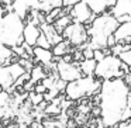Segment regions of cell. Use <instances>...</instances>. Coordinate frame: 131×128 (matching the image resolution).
Listing matches in <instances>:
<instances>
[{
  "instance_id": "10",
  "label": "cell",
  "mask_w": 131,
  "mask_h": 128,
  "mask_svg": "<svg viewBox=\"0 0 131 128\" xmlns=\"http://www.w3.org/2000/svg\"><path fill=\"white\" fill-rule=\"evenodd\" d=\"M110 14L120 24L131 21V0H117L114 7L110 10Z\"/></svg>"
},
{
  "instance_id": "27",
  "label": "cell",
  "mask_w": 131,
  "mask_h": 128,
  "mask_svg": "<svg viewBox=\"0 0 131 128\" xmlns=\"http://www.w3.org/2000/svg\"><path fill=\"white\" fill-rule=\"evenodd\" d=\"M124 51V44L117 42V45H114L113 48H110V55H114V56H118L121 52Z\"/></svg>"
},
{
  "instance_id": "11",
  "label": "cell",
  "mask_w": 131,
  "mask_h": 128,
  "mask_svg": "<svg viewBox=\"0 0 131 128\" xmlns=\"http://www.w3.org/2000/svg\"><path fill=\"white\" fill-rule=\"evenodd\" d=\"M32 58H35V61L40 65L45 66V68L57 69V61H55V56L52 55L51 49H42V48H38V46H34V49H32Z\"/></svg>"
},
{
  "instance_id": "28",
  "label": "cell",
  "mask_w": 131,
  "mask_h": 128,
  "mask_svg": "<svg viewBox=\"0 0 131 128\" xmlns=\"http://www.w3.org/2000/svg\"><path fill=\"white\" fill-rule=\"evenodd\" d=\"M106 56H107V55L104 54V51H103V49H96V51H93V59L96 61L97 63H99L100 61H103Z\"/></svg>"
},
{
  "instance_id": "30",
  "label": "cell",
  "mask_w": 131,
  "mask_h": 128,
  "mask_svg": "<svg viewBox=\"0 0 131 128\" xmlns=\"http://www.w3.org/2000/svg\"><path fill=\"white\" fill-rule=\"evenodd\" d=\"M42 124H44V128H63L57 121H44Z\"/></svg>"
},
{
  "instance_id": "12",
  "label": "cell",
  "mask_w": 131,
  "mask_h": 128,
  "mask_svg": "<svg viewBox=\"0 0 131 128\" xmlns=\"http://www.w3.org/2000/svg\"><path fill=\"white\" fill-rule=\"evenodd\" d=\"M41 34H42V31H41L40 26L31 23V21H26L23 37H24V42H26L27 45L34 48V46L37 45V41H38V38H40Z\"/></svg>"
},
{
  "instance_id": "19",
  "label": "cell",
  "mask_w": 131,
  "mask_h": 128,
  "mask_svg": "<svg viewBox=\"0 0 131 128\" xmlns=\"http://www.w3.org/2000/svg\"><path fill=\"white\" fill-rule=\"evenodd\" d=\"M96 65H97V62L94 59H83L79 63V68H80V72H82L83 76H94Z\"/></svg>"
},
{
  "instance_id": "4",
  "label": "cell",
  "mask_w": 131,
  "mask_h": 128,
  "mask_svg": "<svg viewBox=\"0 0 131 128\" xmlns=\"http://www.w3.org/2000/svg\"><path fill=\"white\" fill-rule=\"evenodd\" d=\"M131 69L125 66L118 56L114 55H107L103 61H100L96 65L94 71V77L99 79L100 82L104 80H113V79H123L125 75H130Z\"/></svg>"
},
{
  "instance_id": "25",
  "label": "cell",
  "mask_w": 131,
  "mask_h": 128,
  "mask_svg": "<svg viewBox=\"0 0 131 128\" xmlns=\"http://www.w3.org/2000/svg\"><path fill=\"white\" fill-rule=\"evenodd\" d=\"M35 46H38V48H42V49H51V48H52L51 44L48 42V40H47V37H45L44 34L40 35V38H38L37 45H35Z\"/></svg>"
},
{
  "instance_id": "36",
  "label": "cell",
  "mask_w": 131,
  "mask_h": 128,
  "mask_svg": "<svg viewBox=\"0 0 131 128\" xmlns=\"http://www.w3.org/2000/svg\"><path fill=\"white\" fill-rule=\"evenodd\" d=\"M6 114H7V108H4V107H0V121L6 118Z\"/></svg>"
},
{
  "instance_id": "15",
  "label": "cell",
  "mask_w": 131,
  "mask_h": 128,
  "mask_svg": "<svg viewBox=\"0 0 131 128\" xmlns=\"http://www.w3.org/2000/svg\"><path fill=\"white\" fill-rule=\"evenodd\" d=\"M114 38L120 44H124V45L125 44H130V41H131V21L120 24L117 31L114 32Z\"/></svg>"
},
{
  "instance_id": "20",
  "label": "cell",
  "mask_w": 131,
  "mask_h": 128,
  "mask_svg": "<svg viewBox=\"0 0 131 128\" xmlns=\"http://www.w3.org/2000/svg\"><path fill=\"white\" fill-rule=\"evenodd\" d=\"M30 75H31V79H30V82L34 83V85H38V83H41L45 77H48V75H47L45 69H44L42 65H37L32 68V71L30 72Z\"/></svg>"
},
{
  "instance_id": "29",
  "label": "cell",
  "mask_w": 131,
  "mask_h": 128,
  "mask_svg": "<svg viewBox=\"0 0 131 128\" xmlns=\"http://www.w3.org/2000/svg\"><path fill=\"white\" fill-rule=\"evenodd\" d=\"M80 0H62V7L63 9H72L75 4H78Z\"/></svg>"
},
{
  "instance_id": "16",
  "label": "cell",
  "mask_w": 131,
  "mask_h": 128,
  "mask_svg": "<svg viewBox=\"0 0 131 128\" xmlns=\"http://www.w3.org/2000/svg\"><path fill=\"white\" fill-rule=\"evenodd\" d=\"M13 62H18L17 55L13 52L12 48H9V46H6L4 44L0 42V68L2 66H6V65H10Z\"/></svg>"
},
{
  "instance_id": "14",
  "label": "cell",
  "mask_w": 131,
  "mask_h": 128,
  "mask_svg": "<svg viewBox=\"0 0 131 128\" xmlns=\"http://www.w3.org/2000/svg\"><path fill=\"white\" fill-rule=\"evenodd\" d=\"M41 31H42V34L47 37V40H48V42L51 44V46L57 45V44H59L61 41H63V37L61 34H58V31L55 30V27L52 26V24H41L40 26Z\"/></svg>"
},
{
  "instance_id": "21",
  "label": "cell",
  "mask_w": 131,
  "mask_h": 128,
  "mask_svg": "<svg viewBox=\"0 0 131 128\" xmlns=\"http://www.w3.org/2000/svg\"><path fill=\"white\" fill-rule=\"evenodd\" d=\"M72 23H73V20H72V17L68 14V16H61L59 18H57V20L54 21V24H52V26L55 27V30L58 31V34L62 35L63 30H65L68 26H71Z\"/></svg>"
},
{
  "instance_id": "2",
  "label": "cell",
  "mask_w": 131,
  "mask_h": 128,
  "mask_svg": "<svg viewBox=\"0 0 131 128\" xmlns=\"http://www.w3.org/2000/svg\"><path fill=\"white\" fill-rule=\"evenodd\" d=\"M118 26L120 23L110 13L97 16L93 23L88 27V34H89L88 48L93 49V51H96V49H103L104 51L107 48L108 37L114 35Z\"/></svg>"
},
{
  "instance_id": "38",
  "label": "cell",
  "mask_w": 131,
  "mask_h": 128,
  "mask_svg": "<svg viewBox=\"0 0 131 128\" xmlns=\"http://www.w3.org/2000/svg\"><path fill=\"white\" fill-rule=\"evenodd\" d=\"M2 91H3V87H2V86H0V93H2Z\"/></svg>"
},
{
  "instance_id": "18",
  "label": "cell",
  "mask_w": 131,
  "mask_h": 128,
  "mask_svg": "<svg viewBox=\"0 0 131 128\" xmlns=\"http://www.w3.org/2000/svg\"><path fill=\"white\" fill-rule=\"evenodd\" d=\"M51 51H52V55H54L55 58H58V59H62L65 55H68V54H71V44L68 42V41H61L59 44H57V45H54L51 48Z\"/></svg>"
},
{
  "instance_id": "7",
  "label": "cell",
  "mask_w": 131,
  "mask_h": 128,
  "mask_svg": "<svg viewBox=\"0 0 131 128\" xmlns=\"http://www.w3.org/2000/svg\"><path fill=\"white\" fill-rule=\"evenodd\" d=\"M62 37L65 41H68L71 44V46L80 48L86 42H89L88 27L83 26V24H79V23H72L71 26H68L63 30Z\"/></svg>"
},
{
  "instance_id": "5",
  "label": "cell",
  "mask_w": 131,
  "mask_h": 128,
  "mask_svg": "<svg viewBox=\"0 0 131 128\" xmlns=\"http://www.w3.org/2000/svg\"><path fill=\"white\" fill-rule=\"evenodd\" d=\"M100 86H102V82L99 79H96L94 76H83L80 79L66 85L65 97L68 100H71V101L85 99V97L99 93Z\"/></svg>"
},
{
  "instance_id": "9",
  "label": "cell",
  "mask_w": 131,
  "mask_h": 128,
  "mask_svg": "<svg viewBox=\"0 0 131 128\" xmlns=\"http://www.w3.org/2000/svg\"><path fill=\"white\" fill-rule=\"evenodd\" d=\"M69 16L72 17L73 23L83 24V26H86V27L90 26V24L94 21V18L97 17V16L90 10V7H89L86 3H83V2H79L78 4H75V6L71 9Z\"/></svg>"
},
{
  "instance_id": "6",
  "label": "cell",
  "mask_w": 131,
  "mask_h": 128,
  "mask_svg": "<svg viewBox=\"0 0 131 128\" xmlns=\"http://www.w3.org/2000/svg\"><path fill=\"white\" fill-rule=\"evenodd\" d=\"M24 73H26V69L18 62H13L10 65L2 66L0 68V86L3 87V90L10 93L14 87L16 82L18 80V77H21Z\"/></svg>"
},
{
  "instance_id": "34",
  "label": "cell",
  "mask_w": 131,
  "mask_h": 128,
  "mask_svg": "<svg viewBox=\"0 0 131 128\" xmlns=\"http://www.w3.org/2000/svg\"><path fill=\"white\" fill-rule=\"evenodd\" d=\"M117 128H131V120H128V121H124L121 122V124L117 125Z\"/></svg>"
},
{
  "instance_id": "24",
  "label": "cell",
  "mask_w": 131,
  "mask_h": 128,
  "mask_svg": "<svg viewBox=\"0 0 131 128\" xmlns=\"http://www.w3.org/2000/svg\"><path fill=\"white\" fill-rule=\"evenodd\" d=\"M118 59L121 61L125 66H128V68L131 69V49H128V51H123L121 54L118 55Z\"/></svg>"
},
{
  "instance_id": "13",
  "label": "cell",
  "mask_w": 131,
  "mask_h": 128,
  "mask_svg": "<svg viewBox=\"0 0 131 128\" xmlns=\"http://www.w3.org/2000/svg\"><path fill=\"white\" fill-rule=\"evenodd\" d=\"M80 2L88 4L96 16H100L104 13H110L117 0H80Z\"/></svg>"
},
{
  "instance_id": "37",
  "label": "cell",
  "mask_w": 131,
  "mask_h": 128,
  "mask_svg": "<svg viewBox=\"0 0 131 128\" xmlns=\"http://www.w3.org/2000/svg\"><path fill=\"white\" fill-rule=\"evenodd\" d=\"M0 128H4V125H3V124H2V122H0Z\"/></svg>"
},
{
  "instance_id": "32",
  "label": "cell",
  "mask_w": 131,
  "mask_h": 128,
  "mask_svg": "<svg viewBox=\"0 0 131 128\" xmlns=\"http://www.w3.org/2000/svg\"><path fill=\"white\" fill-rule=\"evenodd\" d=\"M34 91H35V93H38V94H45L48 90L45 89V86H44V85H41V83H38V85H35V87H34Z\"/></svg>"
},
{
  "instance_id": "31",
  "label": "cell",
  "mask_w": 131,
  "mask_h": 128,
  "mask_svg": "<svg viewBox=\"0 0 131 128\" xmlns=\"http://www.w3.org/2000/svg\"><path fill=\"white\" fill-rule=\"evenodd\" d=\"M82 54H83V59H93V49L85 48L82 51Z\"/></svg>"
},
{
  "instance_id": "33",
  "label": "cell",
  "mask_w": 131,
  "mask_h": 128,
  "mask_svg": "<svg viewBox=\"0 0 131 128\" xmlns=\"http://www.w3.org/2000/svg\"><path fill=\"white\" fill-rule=\"evenodd\" d=\"M114 45H117V41H116V38H114V35H111L107 40V48L110 49V48H113Z\"/></svg>"
},
{
  "instance_id": "1",
  "label": "cell",
  "mask_w": 131,
  "mask_h": 128,
  "mask_svg": "<svg viewBox=\"0 0 131 128\" xmlns=\"http://www.w3.org/2000/svg\"><path fill=\"white\" fill-rule=\"evenodd\" d=\"M99 115L106 128L131 120V89L124 79L102 82L99 91Z\"/></svg>"
},
{
  "instance_id": "8",
  "label": "cell",
  "mask_w": 131,
  "mask_h": 128,
  "mask_svg": "<svg viewBox=\"0 0 131 128\" xmlns=\"http://www.w3.org/2000/svg\"><path fill=\"white\" fill-rule=\"evenodd\" d=\"M79 63L80 62L68 63V62H63L62 59H59L57 62L58 77L65 83H71V82H75V80L83 77L82 72H80V68H79Z\"/></svg>"
},
{
  "instance_id": "39",
  "label": "cell",
  "mask_w": 131,
  "mask_h": 128,
  "mask_svg": "<svg viewBox=\"0 0 131 128\" xmlns=\"http://www.w3.org/2000/svg\"><path fill=\"white\" fill-rule=\"evenodd\" d=\"M130 45H131V41H130Z\"/></svg>"
},
{
  "instance_id": "17",
  "label": "cell",
  "mask_w": 131,
  "mask_h": 128,
  "mask_svg": "<svg viewBox=\"0 0 131 128\" xmlns=\"http://www.w3.org/2000/svg\"><path fill=\"white\" fill-rule=\"evenodd\" d=\"M12 10L24 21V23H26L27 17H28V13H30V7L24 3L23 0H13Z\"/></svg>"
},
{
  "instance_id": "26",
  "label": "cell",
  "mask_w": 131,
  "mask_h": 128,
  "mask_svg": "<svg viewBox=\"0 0 131 128\" xmlns=\"http://www.w3.org/2000/svg\"><path fill=\"white\" fill-rule=\"evenodd\" d=\"M44 111H45V114H58V113L62 111V108H61L59 106H55V104H51V103H49Z\"/></svg>"
},
{
  "instance_id": "3",
  "label": "cell",
  "mask_w": 131,
  "mask_h": 128,
  "mask_svg": "<svg viewBox=\"0 0 131 128\" xmlns=\"http://www.w3.org/2000/svg\"><path fill=\"white\" fill-rule=\"evenodd\" d=\"M24 23L14 11H9L0 18V42L14 49L24 42Z\"/></svg>"
},
{
  "instance_id": "35",
  "label": "cell",
  "mask_w": 131,
  "mask_h": 128,
  "mask_svg": "<svg viewBox=\"0 0 131 128\" xmlns=\"http://www.w3.org/2000/svg\"><path fill=\"white\" fill-rule=\"evenodd\" d=\"M28 128H44V124H41V122H38V121H32Z\"/></svg>"
},
{
  "instance_id": "23",
  "label": "cell",
  "mask_w": 131,
  "mask_h": 128,
  "mask_svg": "<svg viewBox=\"0 0 131 128\" xmlns=\"http://www.w3.org/2000/svg\"><path fill=\"white\" fill-rule=\"evenodd\" d=\"M10 103H12V97H10V93L6 90H3L2 93H0V107H4L7 108L10 106Z\"/></svg>"
},
{
  "instance_id": "22",
  "label": "cell",
  "mask_w": 131,
  "mask_h": 128,
  "mask_svg": "<svg viewBox=\"0 0 131 128\" xmlns=\"http://www.w3.org/2000/svg\"><path fill=\"white\" fill-rule=\"evenodd\" d=\"M27 100H30V103H31L34 107H38V106L44 101V94H38V93H35V91L32 90V91L28 93V99Z\"/></svg>"
}]
</instances>
